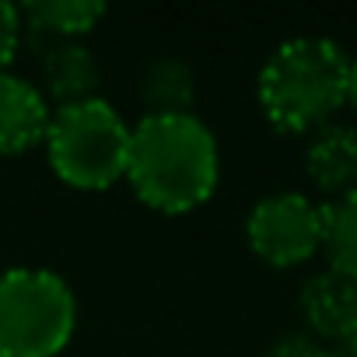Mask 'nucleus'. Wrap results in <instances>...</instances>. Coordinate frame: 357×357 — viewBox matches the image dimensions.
Wrapping results in <instances>:
<instances>
[{"instance_id":"5","label":"nucleus","mask_w":357,"mask_h":357,"mask_svg":"<svg viewBox=\"0 0 357 357\" xmlns=\"http://www.w3.org/2000/svg\"><path fill=\"white\" fill-rule=\"evenodd\" d=\"M249 249L270 266H301L322 252V204L284 190L263 197L245 218Z\"/></svg>"},{"instance_id":"7","label":"nucleus","mask_w":357,"mask_h":357,"mask_svg":"<svg viewBox=\"0 0 357 357\" xmlns=\"http://www.w3.org/2000/svg\"><path fill=\"white\" fill-rule=\"evenodd\" d=\"M53 109L39 84L0 74V154H22L46 140Z\"/></svg>"},{"instance_id":"9","label":"nucleus","mask_w":357,"mask_h":357,"mask_svg":"<svg viewBox=\"0 0 357 357\" xmlns=\"http://www.w3.org/2000/svg\"><path fill=\"white\" fill-rule=\"evenodd\" d=\"M98 60L81 39H60L43 53V95L60 105L98 98Z\"/></svg>"},{"instance_id":"4","label":"nucleus","mask_w":357,"mask_h":357,"mask_svg":"<svg viewBox=\"0 0 357 357\" xmlns=\"http://www.w3.org/2000/svg\"><path fill=\"white\" fill-rule=\"evenodd\" d=\"M77 329L70 284L43 266L0 270V357H56Z\"/></svg>"},{"instance_id":"8","label":"nucleus","mask_w":357,"mask_h":357,"mask_svg":"<svg viewBox=\"0 0 357 357\" xmlns=\"http://www.w3.org/2000/svg\"><path fill=\"white\" fill-rule=\"evenodd\" d=\"M305 175L329 200L357 193V130L326 123L305 147Z\"/></svg>"},{"instance_id":"3","label":"nucleus","mask_w":357,"mask_h":357,"mask_svg":"<svg viewBox=\"0 0 357 357\" xmlns=\"http://www.w3.org/2000/svg\"><path fill=\"white\" fill-rule=\"evenodd\" d=\"M43 144L53 172L74 190H109L126 178L130 123L105 98L53 109Z\"/></svg>"},{"instance_id":"12","label":"nucleus","mask_w":357,"mask_h":357,"mask_svg":"<svg viewBox=\"0 0 357 357\" xmlns=\"http://www.w3.org/2000/svg\"><path fill=\"white\" fill-rule=\"evenodd\" d=\"M105 18V4L98 0H32L22 8V22L56 39H81Z\"/></svg>"},{"instance_id":"13","label":"nucleus","mask_w":357,"mask_h":357,"mask_svg":"<svg viewBox=\"0 0 357 357\" xmlns=\"http://www.w3.org/2000/svg\"><path fill=\"white\" fill-rule=\"evenodd\" d=\"M18 46H22V8L0 0V74H8Z\"/></svg>"},{"instance_id":"15","label":"nucleus","mask_w":357,"mask_h":357,"mask_svg":"<svg viewBox=\"0 0 357 357\" xmlns=\"http://www.w3.org/2000/svg\"><path fill=\"white\" fill-rule=\"evenodd\" d=\"M340 354H343V357H357V326H354V329L347 333V340L340 343Z\"/></svg>"},{"instance_id":"10","label":"nucleus","mask_w":357,"mask_h":357,"mask_svg":"<svg viewBox=\"0 0 357 357\" xmlns=\"http://www.w3.org/2000/svg\"><path fill=\"white\" fill-rule=\"evenodd\" d=\"M140 98L147 105V116L193 112V98H197L193 67L178 56H154L140 74Z\"/></svg>"},{"instance_id":"14","label":"nucleus","mask_w":357,"mask_h":357,"mask_svg":"<svg viewBox=\"0 0 357 357\" xmlns=\"http://www.w3.org/2000/svg\"><path fill=\"white\" fill-rule=\"evenodd\" d=\"M347 102L357 109V56H354L350 67H347Z\"/></svg>"},{"instance_id":"16","label":"nucleus","mask_w":357,"mask_h":357,"mask_svg":"<svg viewBox=\"0 0 357 357\" xmlns=\"http://www.w3.org/2000/svg\"><path fill=\"white\" fill-rule=\"evenodd\" d=\"M301 357H343L340 350H333V347H322V343H312Z\"/></svg>"},{"instance_id":"2","label":"nucleus","mask_w":357,"mask_h":357,"mask_svg":"<svg viewBox=\"0 0 357 357\" xmlns=\"http://www.w3.org/2000/svg\"><path fill=\"white\" fill-rule=\"evenodd\" d=\"M350 56L319 36L280 43L259 70V109L280 133H315L347 105Z\"/></svg>"},{"instance_id":"11","label":"nucleus","mask_w":357,"mask_h":357,"mask_svg":"<svg viewBox=\"0 0 357 357\" xmlns=\"http://www.w3.org/2000/svg\"><path fill=\"white\" fill-rule=\"evenodd\" d=\"M322 252L329 270L357 284V193L322 204Z\"/></svg>"},{"instance_id":"6","label":"nucleus","mask_w":357,"mask_h":357,"mask_svg":"<svg viewBox=\"0 0 357 357\" xmlns=\"http://www.w3.org/2000/svg\"><path fill=\"white\" fill-rule=\"evenodd\" d=\"M301 319L312 336L343 343L347 333L357 326V284L336 270L312 273L298 294Z\"/></svg>"},{"instance_id":"1","label":"nucleus","mask_w":357,"mask_h":357,"mask_svg":"<svg viewBox=\"0 0 357 357\" xmlns=\"http://www.w3.org/2000/svg\"><path fill=\"white\" fill-rule=\"evenodd\" d=\"M221 178V151L197 112L140 116L130 126L126 183L161 214H190L204 207Z\"/></svg>"}]
</instances>
